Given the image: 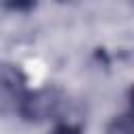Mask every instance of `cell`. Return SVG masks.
<instances>
[{
    "label": "cell",
    "instance_id": "cell-1",
    "mask_svg": "<svg viewBox=\"0 0 134 134\" xmlns=\"http://www.w3.org/2000/svg\"><path fill=\"white\" fill-rule=\"evenodd\" d=\"M57 105H59V96L54 90H25L13 107L23 119L38 121L54 113Z\"/></svg>",
    "mask_w": 134,
    "mask_h": 134
},
{
    "label": "cell",
    "instance_id": "cell-2",
    "mask_svg": "<svg viewBox=\"0 0 134 134\" xmlns=\"http://www.w3.org/2000/svg\"><path fill=\"white\" fill-rule=\"evenodd\" d=\"M105 134H134V113L115 115V117L107 124Z\"/></svg>",
    "mask_w": 134,
    "mask_h": 134
},
{
    "label": "cell",
    "instance_id": "cell-3",
    "mask_svg": "<svg viewBox=\"0 0 134 134\" xmlns=\"http://www.w3.org/2000/svg\"><path fill=\"white\" fill-rule=\"evenodd\" d=\"M36 2L38 0H2L4 8L10 13H29L36 8Z\"/></svg>",
    "mask_w": 134,
    "mask_h": 134
},
{
    "label": "cell",
    "instance_id": "cell-4",
    "mask_svg": "<svg viewBox=\"0 0 134 134\" xmlns=\"http://www.w3.org/2000/svg\"><path fill=\"white\" fill-rule=\"evenodd\" d=\"M50 134H82V130H80L75 124H67V121H65V124H57Z\"/></svg>",
    "mask_w": 134,
    "mask_h": 134
},
{
    "label": "cell",
    "instance_id": "cell-5",
    "mask_svg": "<svg viewBox=\"0 0 134 134\" xmlns=\"http://www.w3.org/2000/svg\"><path fill=\"white\" fill-rule=\"evenodd\" d=\"M130 103H132V107H134V86L130 88Z\"/></svg>",
    "mask_w": 134,
    "mask_h": 134
}]
</instances>
